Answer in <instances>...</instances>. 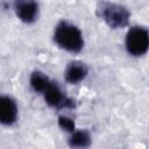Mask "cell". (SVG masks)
Returning <instances> with one entry per match:
<instances>
[{
	"label": "cell",
	"instance_id": "obj_7",
	"mask_svg": "<svg viewBox=\"0 0 149 149\" xmlns=\"http://www.w3.org/2000/svg\"><path fill=\"white\" fill-rule=\"evenodd\" d=\"M88 73L86 64L79 61H73L68 64L64 71V78L69 84H78L83 81Z\"/></svg>",
	"mask_w": 149,
	"mask_h": 149
},
{
	"label": "cell",
	"instance_id": "obj_2",
	"mask_svg": "<svg viewBox=\"0 0 149 149\" xmlns=\"http://www.w3.org/2000/svg\"><path fill=\"white\" fill-rule=\"evenodd\" d=\"M97 14L114 29L126 27L130 17V13L125 6L114 2H100L97 7Z\"/></svg>",
	"mask_w": 149,
	"mask_h": 149
},
{
	"label": "cell",
	"instance_id": "obj_10",
	"mask_svg": "<svg viewBox=\"0 0 149 149\" xmlns=\"http://www.w3.org/2000/svg\"><path fill=\"white\" fill-rule=\"evenodd\" d=\"M58 126L61 129H63L64 132L66 133H72L74 129H76V123H74V120L68 115H59L58 116Z\"/></svg>",
	"mask_w": 149,
	"mask_h": 149
},
{
	"label": "cell",
	"instance_id": "obj_4",
	"mask_svg": "<svg viewBox=\"0 0 149 149\" xmlns=\"http://www.w3.org/2000/svg\"><path fill=\"white\" fill-rule=\"evenodd\" d=\"M44 101L47 105L54 108H73L74 107V101L69 98L62 88L57 85V83L51 81L49 87L42 93Z\"/></svg>",
	"mask_w": 149,
	"mask_h": 149
},
{
	"label": "cell",
	"instance_id": "obj_1",
	"mask_svg": "<svg viewBox=\"0 0 149 149\" xmlns=\"http://www.w3.org/2000/svg\"><path fill=\"white\" fill-rule=\"evenodd\" d=\"M54 41L61 49L72 54L80 52L85 44L81 30L68 21H61L55 27Z\"/></svg>",
	"mask_w": 149,
	"mask_h": 149
},
{
	"label": "cell",
	"instance_id": "obj_3",
	"mask_svg": "<svg viewBox=\"0 0 149 149\" xmlns=\"http://www.w3.org/2000/svg\"><path fill=\"white\" fill-rule=\"evenodd\" d=\"M126 50L134 57H141L147 54L149 48V33L142 26H134L129 28L125 40Z\"/></svg>",
	"mask_w": 149,
	"mask_h": 149
},
{
	"label": "cell",
	"instance_id": "obj_5",
	"mask_svg": "<svg viewBox=\"0 0 149 149\" xmlns=\"http://www.w3.org/2000/svg\"><path fill=\"white\" fill-rule=\"evenodd\" d=\"M19 109L15 100L8 95L0 94V123L12 126L16 122Z\"/></svg>",
	"mask_w": 149,
	"mask_h": 149
},
{
	"label": "cell",
	"instance_id": "obj_9",
	"mask_svg": "<svg viewBox=\"0 0 149 149\" xmlns=\"http://www.w3.org/2000/svg\"><path fill=\"white\" fill-rule=\"evenodd\" d=\"M29 84L35 92L43 93L51 84V80L42 71H34L29 77Z\"/></svg>",
	"mask_w": 149,
	"mask_h": 149
},
{
	"label": "cell",
	"instance_id": "obj_8",
	"mask_svg": "<svg viewBox=\"0 0 149 149\" xmlns=\"http://www.w3.org/2000/svg\"><path fill=\"white\" fill-rule=\"evenodd\" d=\"M91 135L85 129H74L68 140L69 147L72 149H87L91 146Z\"/></svg>",
	"mask_w": 149,
	"mask_h": 149
},
{
	"label": "cell",
	"instance_id": "obj_6",
	"mask_svg": "<svg viewBox=\"0 0 149 149\" xmlns=\"http://www.w3.org/2000/svg\"><path fill=\"white\" fill-rule=\"evenodd\" d=\"M14 12L22 22L33 23L38 17V3L35 1H16L14 2Z\"/></svg>",
	"mask_w": 149,
	"mask_h": 149
}]
</instances>
